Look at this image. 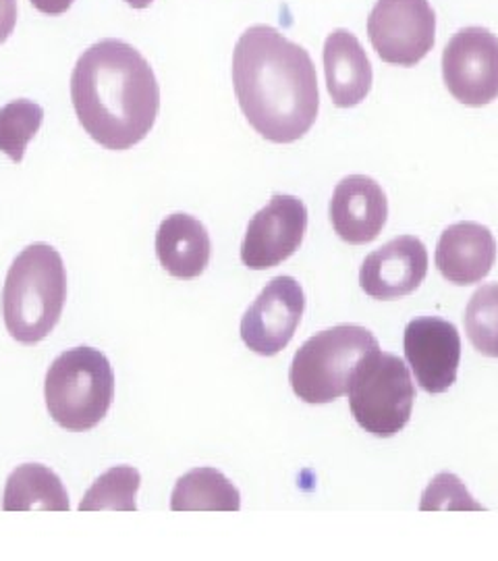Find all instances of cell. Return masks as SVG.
Masks as SVG:
<instances>
[{
	"label": "cell",
	"mask_w": 498,
	"mask_h": 561,
	"mask_svg": "<svg viewBox=\"0 0 498 561\" xmlns=\"http://www.w3.org/2000/svg\"><path fill=\"white\" fill-rule=\"evenodd\" d=\"M233 85L264 140L293 144L316 123L319 76L310 53L270 25H252L233 50Z\"/></svg>",
	"instance_id": "obj_1"
},
{
	"label": "cell",
	"mask_w": 498,
	"mask_h": 561,
	"mask_svg": "<svg viewBox=\"0 0 498 561\" xmlns=\"http://www.w3.org/2000/svg\"><path fill=\"white\" fill-rule=\"evenodd\" d=\"M71 101L92 140L108 150H129L157 123L160 85L140 50L108 38L92 44L76 62Z\"/></svg>",
	"instance_id": "obj_2"
},
{
	"label": "cell",
	"mask_w": 498,
	"mask_h": 561,
	"mask_svg": "<svg viewBox=\"0 0 498 561\" xmlns=\"http://www.w3.org/2000/svg\"><path fill=\"white\" fill-rule=\"evenodd\" d=\"M67 271L59 250L32 243L13 261L2 287V317L11 337L25 345L46 340L62 317Z\"/></svg>",
	"instance_id": "obj_3"
},
{
	"label": "cell",
	"mask_w": 498,
	"mask_h": 561,
	"mask_svg": "<svg viewBox=\"0 0 498 561\" xmlns=\"http://www.w3.org/2000/svg\"><path fill=\"white\" fill-rule=\"evenodd\" d=\"M44 398L59 426L73 433L92 431L115 400L113 366L94 347L67 350L46 373Z\"/></svg>",
	"instance_id": "obj_4"
},
{
	"label": "cell",
	"mask_w": 498,
	"mask_h": 561,
	"mask_svg": "<svg viewBox=\"0 0 498 561\" xmlns=\"http://www.w3.org/2000/svg\"><path fill=\"white\" fill-rule=\"evenodd\" d=\"M379 340L358 324H339L305 341L291 362L289 382L305 403H331L347 396L351 375Z\"/></svg>",
	"instance_id": "obj_5"
},
{
	"label": "cell",
	"mask_w": 498,
	"mask_h": 561,
	"mask_svg": "<svg viewBox=\"0 0 498 561\" xmlns=\"http://www.w3.org/2000/svg\"><path fill=\"white\" fill-rule=\"evenodd\" d=\"M347 396L359 426L374 437L389 439L412 419L416 387L405 362L377 347L359 362Z\"/></svg>",
	"instance_id": "obj_6"
},
{
	"label": "cell",
	"mask_w": 498,
	"mask_h": 561,
	"mask_svg": "<svg viewBox=\"0 0 498 561\" xmlns=\"http://www.w3.org/2000/svg\"><path fill=\"white\" fill-rule=\"evenodd\" d=\"M368 36L384 62L414 67L435 46V9L428 0H379L368 18Z\"/></svg>",
	"instance_id": "obj_7"
},
{
	"label": "cell",
	"mask_w": 498,
	"mask_h": 561,
	"mask_svg": "<svg viewBox=\"0 0 498 561\" xmlns=\"http://www.w3.org/2000/svg\"><path fill=\"white\" fill-rule=\"evenodd\" d=\"M442 80L455 101L484 106L498 99V38L486 27H463L442 50Z\"/></svg>",
	"instance_id": "obj_8"
},
{
	"label": "cell",
	"mask_w": 498,
	"mask_h": 561,
	"mask_svg": "<svg viewBox=\"0 0 498 561\" xmlns=\"http://www.w3.org/2000/svg\"><path fill=\"white\" fill-rule=\"evenodd\" d=\"M308 231V208L289 194H275L254 215L241 243V262L252 271L275 268L291 259Z\"/></svg>",
	"instance_id": "obj_9"
},
{
	"label": "cell",
	"mask_w": 498,
	"mask_h": 561,
	"mask_svg": "<svg viewBox=\"0 0 498 561\" xmlns=\"http://www.w3.org/2000/svg\"><path fill=\"white\" fill-rule=\"evenodd\" d=\"M305 294L293 277H275L241 319V340L258 356H277L298 331Z\"/></svg>",
	"instance_id": "obj_10"
},
{
	"label": "cell",
	"mask_w": 498,
	"mask_h": 561,
	"mask_svg": "<svg viewBox=\"0 0 498 561\" xmlns=\"http://www.w3.org/2000/svg\"><path fill=\"white\" fill-rule=\"evenodd\" d=\"M403 350L424 391L444 393L458 381L461 337L453 322L439 317L414 319L405 327Z\"/></svg>",
	"instance_id": "obj_11"
},
{
	"label": "cell",
	"mask_w": 498,
	"mask_h": 561,
	"mask_svg": "<svg viewBox=\"0 0 498 561\" xmlns=\"http://www.w3.org/2000/svg\"><path fill=\"white\" fill-rule=\"evenodd\" d=\"M426 275V245L414 236H401L366 256L359 271V285L374 300H397L414 294Z\"/></svg>",
	"instance_id": "obj_12"
},
{
	"label": "cell",
	"mask_w": 498,
	"mask_h": 561,
	"mask_svg": "<svg viewBox=\"0 0 498 561\" xmlns=\"http://www.w3.org/2000/svg\"><path fill=\"white\" fill-rule=\"evenodd\" d=\"M389 219V201L380 183L368 175L340 180L331 201V221L340 240L363 245L377 240Z\"/></svg>",
	"instance_id": "obj_13"
},
{
	"label": "cell",
	"mask_w": 498,
	"mask_h": 561,
	"mask_svg": "<svg viewBox=\"0 0 498 561\" xmlns=\"http://www.w3.org/2000/svg\"><path fill=\"white\" fill-rule=\"evenodd\" d=\"M497 261V240L479 222L463 221L447 227L437 245L440 275L455 285L486 279Z\"/></svg>",
	"instance_id": "obj_14"
},
{
	"label": "cell",
	"mask_w": 498,
	"mask_h": 561,
	"mask_svg": "<svg viewBox=\"0 0 498 561\" xmlns=\"http://www.w3.org/2000/svg\"><path fill=\"white\" fill-rule=\"evenodd\" d=\"M324 73L328 94L339 108L358 106L372 90V65L349 30H335L324 42Z\"/></svg>",
	"instance_id": "obj_15"
},
{
	"label": "cell",
	"mask_w": 498,
	"mask_h": 561,
	"mask_svg": "<svg viewBox=\"0 0 498 561\" xmlns=\"http://www.w3.org/2000/svg\"><path fill=\"white\" fill-rule=\"evenodd\" d=\"M157 256L171 277L196 279L210 264V233L196 217L175 213L160 222L157 231Z\"/></svg>",
	"instance_id": "obj_16"
},
{
	"label": "cell",
	"mask_w": 498,
	"mask_h": 561,
	"mask_svg": "<svg viewBox=\"0 0 498 561\" xmlns=\"http://www.w3.org/2000/svg\"><path fill=\"white\" fill-rule=\"evenodd\" d=\"M69 493L59 477L42 463L18 466L4 486V512H69Z\"/></svg>",
	"instance_id": "obj_17"
},
{
	"label": "cell",
	"mask_w": 498,
	"mask_h": 561,
	"mask_svg": "<svg viewBox=\"0 0 498 561\" xmlns=\"http://www.w3.org/2000/svg\"><path fill=\"white\" fill-rule=\"evenodd\" d=\"M173 512H240V489L217 468L183 474L171 495Z\"/></svg>",
	"instance_id": "obj_18"
},
{
	"label": "cell",
	"mask_w": 498,
	"mask_h": 561,
	"mask_svg": "<svg viewBox=\"0 0 498 561\" xmlns=\"http://www.w3.org/2000/svg\"><path fill=\"white\" fill-rule=\"evenodd\" d=\"M140 472L131 466H115L106 470L90 486L80 503L81 512H138Z\"/></svg>",
	"instance_id": "obj_19"
},
{
	"label": "cell",
	"mask_w": 498,
	"mask_h": 561,
	"mask_svg": "<svg viewBox=\"0 0 498 561\" xmlns=\"http://www.w3.org/2000/svg\"><path fill=\"white\" fill-rule=\"evenodd\" d=\"M44 121V108L38 102H9L0 108V150L13 162L23 161L27 144L36 138Z\"/></svg>",
	"instance_id": "obj_20"
},
{
	"label": "cell",
	"mask_w": 498,
	"mask_h": 561,
	"mask_svg": "<svg viewBox=\"0 0 498 561\" xmlns=\"http://www.w3.org/2000/svg\"><path fill=\"white\" fill-rule=\"evenodd\" d=\"M465 333L482 356L498 358V283L482 285L465 308Z\"/></svg>",
	"instance_id": "obj_21"
},
{
	"label": "cell",
	"mask_w": 498,
	"mask_h": 561,
	"mask_svg": "<svg viewBox=\"0 0 498 561\" xmlns=\"http://www.w3.org/2000/svg\"><path fill=\"white\" fill-rule=\"evenodd\" d=\"M421 510H482L455 474H439L421 497Z\"/></svg>",
	"instance_id": "obj_22"
},
{
	"label": "cell",
	"mask_w": 498,
	"mask_h": 561,
	"mask_svg": "<svg viewBox=\"0 0 498 561\" xmlns=\"http://www.w3.org/2000/svg\"><path fill=\"white\" fill-rule=\"evenodd\" d=\"M18 25V0H0V44L9 41Z\"/></svg>",
	"instance_id": "obj_23"
},
{
	"label": "cell",
	"mask_w": 498,
	"mask_h": 561,
	"mask_svg": "<svg viewBox=\"0 0 498 561\" xmlns=\"http://www.w3.org/2000/svg\"><path fill=\"white\" fill-rule=\"evenodd\" d=\"M30 2L44 15H62L73 4V0H30Z\"/></svg>",
	"instance_id": "obj_24"
},
{
	"label": "cell",
	"mask_w": 498,
	"mask_h": 561,
	"mask_svg": "<svg viewBox=\"0 0 498 561\" xmlns=\"http://www.w3.org/2000/svg\"><path fill=\"white\" fill-rule=\"evenodd\" d=\"M129 7H134V9H146V7H150L154 0H125Z\"/></svg>",
	"instance_id": "obj_25"
}]
</instances>
